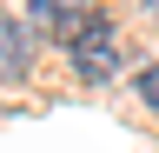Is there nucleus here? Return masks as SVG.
Returning <instances> with one entry per match:
<instances>
[{
    "label": "nucleus",
    "mask_w": 159,
    "mask_h": 153,
    "mask_svg": "<svg viewBox=\"0 0 159 153\" xmlns=\"http://www.w3.org/2000/svg\"><path fill=\"white\" fill-rule=\"evenodd\" d=\"M66 47H73V73H80L86 87H106L113 73H119V40H113L106 13H86V20L66 33Z\"/></svg>",
    "instance_id": "f257e3e1"
},
{
    "label": "nucleus",
    "mask_w": 159,
    "mask_h": 153,
    "mask_svg": "<svg viewBox=\"0 0 159 153\" xmlns=\"http://www.w3.org/2000/svg\"><path fill=\"white\" fill-rule=\"evenodd\" d=\"M139 93H146V107L159 113V67H146V73H139Z\"/></svg>",
    "instance_id": "20e7f679"
},
{
    "label": "nucleus",
    "mask_w": 159,
    "mask_h": 153,
    "mask_svg": "<svg viewBox=\"0 0 159 153\" xmlns=\"http://www.w3.org/2000/svg\"><path fill=\"white\" fill-rule=\"evenodd\" d=\"M27 13H33V20H53L60 33H73L93 7H86V0H27Z\"/></svg>",
    "instance_id": "7ed1b4c3"
},
{
    "label": "nucleus",
    "mask_w": 159,
    "mask_h": 153,
    "mask_svg": "<svg viewBox=\"0 0 159 153\" xmlns=\"http://www.w3.org/2000/svg\"><path fill=\"white\" fill-rule=\"evenodd\" d=\"M27 67H33V40H27L20 20H7L0 27V73H7V80H27Z\"/></svg>",
    "instance_id": "f03ea898"
},
{
    "label": "nucleus",
    "mask_w": 159,
    "mask_h": 153,
    "mask_svg": "<svg viewBox=\"0 0 159 153\" xmlns=\"http://www.w3.org/2000/svg\"><path fill=\"white\" fill-rule=\"evenodd\" d=\"M139 13H146V20H159V0H139Z\"/></svg>",
    "instance_id": "39448f33"
}]
</instances>
